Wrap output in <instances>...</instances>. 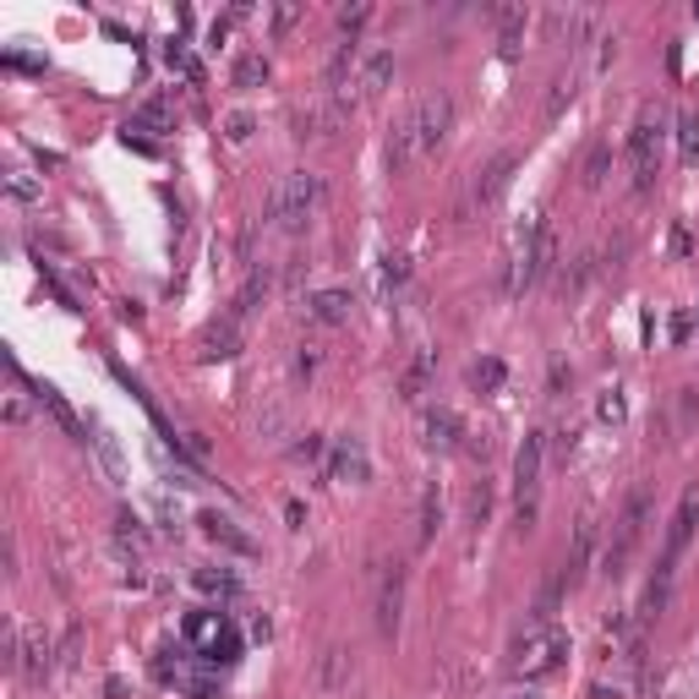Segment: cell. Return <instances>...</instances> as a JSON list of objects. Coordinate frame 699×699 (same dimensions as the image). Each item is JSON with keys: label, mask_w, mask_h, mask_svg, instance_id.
I'll use <instances>...</instances> for the list:
<instances>
[{"label": "cell", "mask_w": 699, "mask_h": 699, "mask_svg": "<svg viewBox=\"0 0 699 699\" xmlns=\"http://www.w3.org/2000/svg\"><path fill=\"white\" fill-rule=\"evenodd\" d=\"M11 662H16V667H22V673H27L33 684H38V678L49 673V640H44V634H22V640H16V656H11Z\"/></svg>", "instance_id": "cell-18"}, {"label": "cell", "mask_w": 699, "mask_h": 699, "mask_svg": "<svg viewBox=\"0 0 699 699\" xmlns=\"http://www.w3.org/2000/svg\"><path fill=\"white\" fill-rule=\"evenodd\" d=\"M574 93H580V77H574V71H569V77H558V82H552V93H547V115L558 120V115H563V104H574Z\"/></svg>", "instance_id": "cell-26"}, {"label": "cell", "mask_w": 699, "mask_h": 699, "mask_svg": "<svg viewBox=\"0 0 699 699\" xmlns=\"http://www.w3.org/2000/svg\"><path fill=\"white\" fill-rule=\"evenodd\" d=\"M662 142H667V115L662 109H640L634 131H629V159H634V191H651L662 175Z\"/></svg>", "instance_id": "cell-6"}, {"label": "cell", "mask_w": 699, "mask_h": 699, "mask_svg": "<svg viewBox=\"0 0 699 699\" xmlns=\"http://www.w3.org/2000/svg\"><path fill=\"white\" fill-rule=\"evenodd\" d=\"M323 197H328V186H323V175H312V170H290V175H279L273 180V191H268V224H279V230H301L306 219H317V208H323Z\"/></svg>", "instance_id": "cell-2"}, {"label": "cell", "mask_w": 699, "mask_h": 699, "mask_svg": "<svg viewBox=\"0 0 699 699\" xmlns=\"http://www.w3.org/2000/svg\"><path fill=\"white\" fill-rule=\"evenodd\" d=\"M323 454H328V438H317V432H306V443H295V459H306V465H323Z\"/></svg>", "instance_id": "cell-31"}, {"label": "cell", "mask_w": 699, "mask_h": 699, "mask_svg": "<svg viewBox=\"0 0 699 699\" xmlns=\"http://www.w3.org/2000/svg\"><path fill=\"white\" fill-rule=\"evenodd\" d=\"M607 170H613V148H607V142H596V148L585 153V186L596 191V186L607 180Z\"/></svg>", "instance_id": "cell-25"}, {"label": "cell", "mask_w": 699, "mask_h": 699, "mask_svg": "<svg viewBox=\"0 0 699 699\" xmlns=\"http://www.w3.org/2000/svg\"><path fill=\"white\" fill-rule=\"evenodd\" d=\"M328 470H334V481H366V476H372L366 448H361L356 438H334V459H328Z\"/></svg>", "instance_id": "cell-16"}, {"label": "cell", "mask_w": 699, "mask_h": 699, "mask_svg": "<svg viewBox=\"0 0 699 699\" xmlns=\"http://www.w3.org/2000/svg\"><path fill=\"white\" fill-rule=\"evenodd\" d=\"M563 656H569V640H563V629H552V624H536V629H525L520 640H514V678L520 684H547V678H558L563 673Z\"/></svg>", "instance_id": "cell-4"}, {"label": "cell", "mask_w": 699, "mask_h": 699, "mask_svg": "<svg viewBox=\"0 0 699 699\" xmlns=\"http://www.w3.org/2000/svg\"><path fill=\"white\" fill-rule=\"evenodd\" d=\"M345 667H350V656H345V651H328V667H323V684L334 689V684L345 678Z\"/></svg>", "instance_id": "cell-33"}, {"label": "cell", "mask_w": 699, "mask_h": 699, "mask_svg": "<svg viewBox=\"0 0 699 699\" xmlns=\"http://www.w3.org/2000/svg\"><path fill=\"white\" fill-rule=\"evenodd\" d=\"M678 159H684V164H699V109H684V115H678Z\"/></svg>", "instance_id": "cell-22"}, {"label": "cell", "mask_w": 699, "mask_h": 699, "mask_svg": "<svg viewBox=\"0 0 699 699\" xmlns=\"http://www.w3.org/2000/svg\"><path fill=\"white\" fill-rule=\"evenodd\" d=\"M405 618V563H377V634L394 640Z\"/></svg>", "instance_id": "cell-9"}, {"label": "cell", "mask_w": 699, "mask_h": 699, "mask_svg": "<svg viewBox=\"0 0 699 699\" xmlns=\"http://www.w3.org/2000/svg\"><path fill=\"white\" fill-rule=\"evenodd\" d=\"M448 131H454V98H448V93L416 98V104L394 120V131H388V170H410L416 159L438 153V148L448 142Z\"/></svg>", "instance_id": "cell-1"}, {"label": "cell", "mask_w": 699, "mask_h": 699, "mask_svg": "<svg viewBox=\"0 0 699 699\" xmlns=\"http://www.w3.org/2000/svg\"><path fill=\"white\" fill-rule=\"evenodd\" d=\"M235 345H241V328H235V317L224 323V328H213L208 339H202V356L213 361V356H235Z\"/></svg>", "instance_id": "cell-24"}, {"label": "cell", "mask_w": 699, "mask_h": 699, "mask_svg": "<svg viewBox=\"0 0 699 699\" xmlns=\"http://www.w3.org/2000/svg\"><path fill=\"white\" fill-rule=\"evenodd\" d=\"M350 290H317L312 301H306V312L317 317V323H328V328H339V323H350Z\"/></svg>", "instance_id": "cell-17"}, {"label": "cell", "mask_w": 699, "mask_h": 699, "mask_svg": "<svg viewBox=\"0 0 699 699\" xmlns=\"http://www.w3.org/2000/svg\"><path fill=\"white\" fill-rule=\"evenodd\" d=\"M257 82H268V55H241L235 60V88H257Z\"/></svg>", "instance_id": "cell-23"}, {"label": "cell", "mask_w": 699, "mask_h": 699, "mask_svg": "<svg viewBox=\"0 0 699 699\" xmlns=\"http://www.w3.org/2000/svg\"><path fill=\"white\" fill-rule=\"evenodd\" d=\"M345 109H350V104H339L334 93H328V98H317V104H306V109L295 115V137H301V142L334 137V131H339V120H345Z\"/></svg>", "instance_id": "cell-12"}, {"label": "cell", "mask_w": 699, "mask_h": 699, "mask_svg": "<svg viewBox=\"0 0 699 699\" xmlns=\"http://www.w3.org/2000/svg\"><path fill=\"white\" fill-rule=\"evenodd\" d=\"M509 180H514V153H498L487 170H476V180H470V197H465V208H459V213L492 208V202L509 191Z\"/></svg>", "instance_id": "cell-11"}, {"label": "cell", "mask_w": 699, "mask_h": 699, "mask_svg": "<svg viewBox=\"0 0 699 699\" xmlns=\"http://www.w3.org/2000/svg\"><path fill=\"white\" fill-rule=\"evenodd\" d=\"M427 372H432V356H421V361L405 372V399H421V388H427Z\"/></svg>", "instance_id": "cell-30"}, {"label": "cell", "mask_w": 699, "mask_h": 699, "mask_svg": "<svg viewBox=\"0 0 699 699\" xmlns=\"http://www.w3.org/2000/svg\"><path fill=\"white\" fill-rule=\"evenodd\" d=\"M602 27V16L596 11H585V5H574V11H552V33H558V44H569V49H580V44H591V33Z\"/></svg>", "instance_id": "cell-14"}, {"label": "cell", "mask_w": 699, "mask_h": 699, "mask_svg": "<svg viewBox=\"0 0 699 699\" xmlns=\"http://www.w3.org/2000/svg\"><path fill=\"white\" fill-rule=\"evenodd\" d=\"M552 263H558V230H552V219H536V224L525 230V241L514 246V257H509V279H503V290H509V295L536 290V284L552 273Z\"/></svg>", "instance_id": "cell-3"}, {"label": "cell", "mask_w": 699, "mask_h": 699, "mask_svg": "<svg viewBox=\"0 0 699 699\" xmlns=\"http://www.w3.org/2000/svg\"><path fill=\"white\" fill-rule=\"evenodd\" d=\"M541 465H547V432H531L514 454V520L520 531L536 525V509H541Z\"/></svg>", "instance_id": "cell-5"}, {"label": "cell", "mask_w": 699, "mask_h": 699, "mask_svg": "<svg viewBox=\"0 0 699 699\" xmlns=\"http://www.w3.org/2000/svg\"><path fill=\"white\" fill-rule=\"evenodd\" d=\"M498 383H503V361H476V366H470V388L487 394V388H498Z\"/></svg>", "instance_id": "cell-28"}, {"label": "cell", "mask_w": 699, "mask_h": 699, "mask_svg": "<svg viewBox=\"0 0 699 699\" xmlns=\"http://www.w3.org/2000/svg\"><path fill=\"white\" fill-rule=\"evenodd\" d=\"M186 640H191L208 662H235V651H241L235 629H230L219 613H197V618H186Z\"/></svg>", "instance_id": "cell-10"}, {"label": "cell", "mask_w": 699, "mask_h": 699, "mask_svg": "<svg viewBox=\"0 0 699 699\" xmlns=\"http://www.w3.org/2000/svg\"><path fill=\"white\" fill-rule=\"evenodd\" d=\"M645 525H651V492L634 487L629 503H624V514H618V531H613V541H607V552H602V569H607V574H624V563H629L634 547L645 541Z\"/></svg>", "instance_id": "cell-7"}, {"label": "cell", "mask_w": 699, "mask_h": 699, "mask_svg": "<svg viewBox=\"0 0 699 699\" xmlns=\"http://www.w3.org/2000/svg\"><path fill=\"white\" fill-rule=\"evenodd\" d=\"M602 421H624V399H618V388L602 399Z\"/></svg>", "instance_id": "cell-34"}, {"label": "cell", "mask_w": 699, "mask_h": 699, "mask_svg": "<svg viewBox=\"0 0 699 699\" xmlns=\"http://www.w3.org/2000/svg\"><path fill=\"white\" fill-rule=\"evenodd\" d=\"M38 405H44V410H49V416H55V421H60L66 432H82V427H77V416L66 410V399H60L55 388H38Z\"/></svg>", "instance_id": "cell-27"}, {"label": "cell", "mask_w": 699, "mask_h": 699, "mask_svg": "<svg viewBox=\"0 0 699 699\" xmlns=\"http://www.w3.org/2000/svg\"><path fill=\"white\" fill-rule=\"evenodd\" d=\"M509 699H536V695H509Z\"/></svg>", "instance_id": "cell-36"}, {"label": "cell", "mask_w": 699, "mask_h": 699, "mask_svg": "<svg viewBox=\"0 0 699 699\" xmlns=\"http://www.w3.org/2000/svg\"><path fill=\"white\" fill-rule=\"evenodd\" d=\"M498 44H503V55H520V44H525V11L520 5H498Z\"/></svg>", "instance_id": "cell-20"}, {"label": "cell", "mask_w": 699, "mask_h": 699, "mask_svg": "<svg viewBox=\"0 0 699 699\" xmlns=\"http://www.w3.org/2000/svg\"><path fill=\"white\" fill-rule=\"evenodd\" d=\"M388 77H394V55L388 49H377V55H366V66L356 71V98H377L383 88H388ZM345 104H350V93H345Z\"/></svg>", "instance_id": "cell-15"}, {"label": "cell", "mask_w": 699, "mask_h": 699, "mask_svg": "<svg viewBox=\"0 0 699 699\" xmlns=\"http://www.w3.org/2000/svg\"><path fill=\"white\" fill-rule=\"evenodd\" d=\"M366 16H372V5H366V0H361V5H345V11H339V33H345V38H356V33L366 27Z\"/></svg>", "instance_id": "cell-29"}, {"label": "cell", "mask_w": 699, "mask_h": 699, "mask_svg": "<svg viewBox=\"0 0 699 699\" xmlns=\"http://www.w3.org/2000/svg\"><path fill=\"white\" fill-rule=\"evenodd\" d=\"M438 525H443V492H438V481H427V492H421V525H416V547H432Z\"/></svg>", "instance_id": "cell-19"}, {"label": "cell", "mask_w": 699, "mask_h": 699, "mask_svg": "<svg viewBox=\"0 0 699 699\" xmlns=\"http://www.w3.org/2000/svg\"><path fill=\"white\" fill-rule=\"evenodd\" d=\"M465 438H470V427H465L459 410H448V405H432V410H427V443H432V448L454 454V448H465Z\"/></svg>", "instance_id": "cell-13"}, {"label": "cell", "mask_w": 699, "mask_h": 699, "mask_svg": "<svg viewBox=\"0 0 699 699\" xmlns=\"http://www.w3.org/2000/svg\"><path fill=\"white\" fill-rule=\"evenodd\" d=\"M695 531H699V487H689V492H684V503H678V514H673V525H667L662 563H656V574H651V580H673V574H678V563H684V552H689Z\"/></svg>", "instance_id": "cell-8"}, {"label": "cell", "mask_w": 699, "mask_h": 699, "mask_svg": "<svg viewBox=\"0 0 699 699\" xmlns=\"http://www.w3.org/2000/svg\"><path fill=\"white\" fill-rule=\"evenodd\" d=\"M197 525H202V531H208V541H224V547H230V552H252V541H246V536H241V531H230V520H219V514H202V520H197Z\"/></svg>", "instance_id": "cell-21"}, {"label": "cell", "mask_w": 699, "mask_h": 699, "mask_svg": "<svg viewBox=\"0 0 699 699\" xmlns=\"http://www.w3.org/2000/svg\"><path fill=\"white\" fill-rule=\"evenodd\" d=\"M11 197H16V202H27V197H33V180H22V175H11Z\"/></svg>", "instance_id": "cell-35"}, {"label": "cell", "mask_w": 699, "mask_h": 699, "mask_svg": "<svg viewBox=\"0 0 699 699\" xmlns=\"http://www.w3.org/2000/svg\"><path fill=\"white\" fill-rule=\"evenodd\" d=\"M197 585H202V591H224V596H235V591H241V585H235L230 574H208V569L197 574Z\"/></svg>", "instance_id": "cell-32"}]
</instances>
